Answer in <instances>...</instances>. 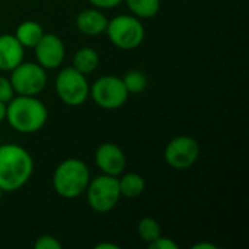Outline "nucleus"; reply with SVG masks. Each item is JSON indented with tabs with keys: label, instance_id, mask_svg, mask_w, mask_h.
Returning <instances> with one entry per match:
<instances>
[{
	"label": "nucleus",
	"instance_id": "0eeeda50",
	"mask_svg": "<svg viewBox=\"0 0 249 249\" xmlns=\"http://www.w3.org/2000/svg\"><path fill=\"white\" fill-rule=\"evenodd\" d=\"M128 90L121 77L105 74L98 77L89 89V98L102 109H118L128 99Z\"/></svg>",
	"mask_w": 249,
	"mask_h": 249
},
{
	"label": "nucleus",
	"instance_id": "dca6fc26",
	"mask_svg": "<svg viewBox=\"0 0 249 249\" xmlns=\"http://www.w3.org/2000/svg\"><path fill=\"white\" fill-rule=\"evenodd\" d=\"M71 66L83 74H90L99 66V54L92 47H82L74 53Z\"/></svg>",
	"mask_w": 249,
	"mask_h": 249
},
{
	"label": "nucleus",
	"instance_id": "a878e982",
	"mask_svg": "<svg viewBox=\"0 0 249 249\" xmlns=\"http://www.w3.org/2000/svg\"><path fill=\"white\" fill-rule=\"evenodd\" d=\"M4 118H6V104L0 102V124L4 121Z\"/></svg>",
	"mask_w": 249,
	"mask_h": 249
},
{
	"label": "nucleus",
	"instance_id": "9b49d317",
	"mask_svg": "<svg viewBox=\"0 0 249 249\" xmlns=\"http://www.w3.org/2000/svg\"><path fill=\"white\" fill-rule=\"evenodd\" d=\"M95 163L102 174L120 177L125 169L127 159L118 144L107 142L98 146L95 152Z\"/></svg>",
	"mask_w": 249,
	"mask_h": 249
},
{
	"label": "nucleus",
	"instance_id": "f03ea898",
	"mask_svg": "<svg viewBox=\"0 0 249 249\" xmlns=\"http://www.w3.org/2000/svg\"><path fill=\"white\" fill-rule=\"evenodd\" d=\"M48 120V109L36 96L15 95L6 104L7 124L20 134H34L39 131Z\"/></svg>",
	"mask_w": 249,
	"mask_h": 249
},
{
	"label": "nucleus",
	"instance_id": "a211bd4d",
	"mask_svg": "<svg viewBox=\"0 0 249 249\" xmlns=\"http://www.w3.org/2000/svg\"><path fill=\"white\" fill-rule=\"evenodd\" d=\"M137 232H139V236L143 242H146L147 245L150 242H153L155 239H158L160 235H162V229H160V225L156 219L153 217H142L137 223Z\"/></svg>",
	"mask_w": 249,
	"mask_h": 249
},
{
	"label": "nucleus",
	"instance_id": "6ab92c4d",
	"mask_svg": "<svg viewBox=\"0 0 249 249\" xmlns=\"http://www.w3.org/2000/svg\"><path fill=\"white\" fill-rule=\"evenodd\" d=\"M121 79H123L128 93L137 95V93L144 92V89L147 88V77L140 70H130Z\"/></svg>",
	"mask_w": 249,
	"mask_h": 249
},
{
	"label": "nucleus",
	"instance_id": "4be33fe9",
	"mask_svg": "<svg viewBox=\"0 0 249 249\" xmlns=\"http://www.w3.org/2000/svg\"><path fill=\"white\" fill-rule=\"evenodd\" d=\"M150 249H178V244L171 239V238H166V236H159L158 239H155L153 242H150L147 245Z\"/></svg>",
	"mask_w": 249,
	"mask_h": 249
},
{
	"label": "nucleus",
	"instance_id": "412c9836",
	"mask_svg": "<svg viewBox=\"0 0 249 249\" xmlns=\"http://www.w3.org/2000/svg\"><path fill=\"white\" fill-rule=\"evenodd\" d=\"M15 90H13V86L10 83V79L9 77H4V76H0V102H10L15 96Z\"/></svg>",
	"mask_w": 249,
	"mask_h": 249
},
{
	"label": "nucleus",
	"instance_id": "4468645a",
	"mask_svg": "<svg viewBox=\"0 0 249 249\" xmlns=\"http://www.w3.org/2000/svg\"><path fill=\"white\" fill-rule=\"evenodd\" d=\"M44 34L45 32H44L42 25L39 22H36V20H23L22 23L18 25L13 35L16 36V39L20 42V45L23 48H34Z\"/></svg>",
	"mask_w": 249,
	"mask_h": 249
},
{
	"label": "nucleus",
	"instance_id": "6e6552de",
	"mask_svg": "<svg viewBox=\"0 0 249 249\" xmlns=\"http://www.w3.org/2000/svg\"><path fill=\"white\" fill-rule=\"evenodd\" d=\"M10 83L16 95L38 96L47 86V70L36 61H22L12 71H9Z\"/></svg>",
	"mask_w": 249,
	"mask_h": 249
},
{
	"label": "nucleus",
	"instance_id": "aec40b11",
	"mask_svg": "<svg viewBox=\"0 0 249 249\" xmlns=\"http://www.w3.org/2000/svg\"><path fill=\"white\" fill-rule=\"evenodd\" d=\"M61 247L63 244L55 236H51V235H41L34 242L35 249H61Z\"/></svg>",
	"mask_w": 249,
	"mask_h": 249
},
{
	"label": "nucleus",
	"instance_id": "bb28decb",
	"mask_svg": "<svg viewBox=\"0 0 249 249\" xmlns=\"http://www.w3.org/2000/svg\"><path fill=\"white\" fill-rule=\"evenodd\" d=\"M3 194H4V191H3V190L0 188V201H1V198H3Z\"/></svg>",
	"mask_w": 249,
	"mask_h": 249
},
{
	"label": "nucleus",
	"instance_id": "f3484780",
	"mask_svg": "<svg viewBox=\"0 0 249 249\" xmlns=\"http://www.w3.org/2000/svg\"><path fill=\"white\" fill-rule=\"evenodd\" d=\"M131 15L139 19H152L160 10V0H124Z\"/></svg>",
	"mask_w": 249,
	"mask_h": 249
},
{
	"label": "nucleus",
	"instance_id": "5701e85b",
	"mask_svg": "<svg viewBox=\"0 0 249 249\" xmlns=\"http://www.w3.org/2000/svg\"><path fill=\"white\" fill-rule=\"evenodd\" d=\"M88 1L98 9H114L120 6L124 0H88Z\"/></svg>",
	"mask_w": 249,
	"mask_h": 249
},
{
	"label": "nucleus",
	"instance_id": "9d476101",
	"mask_svg": "<svg viewBox=\"0 0 249 249\" xmlns=\"http://www.w3.org/2000/svg\"><path fill=\"white\" fill-rule=\"evenodd\" d=\"M32 50L36 63L45 70L58 69L66 57V45L55 34H44Z\"/></svg>",
	"mask_w": 249,
	"mask_h": 249
},
{
	"label": "nucleus",
	"instance_id": "f8f14e48",
	"mask_svg": "<svg viewBox=\"0 0 249 249\" xmlns=\"http://www.w3.org/2000/svg\"><path fill=\"white\" fill-rule=\"evenodd\" d=\"M25 58V48L13 34L0 35V71H12Z\"/></svg>",
	"mask_w": 249,
	"mask_h": 249
},
{
	"label": "nucleus",
	"instance_id": "f257e3e1",
	"mask_svg": "<svg viewBox=\"0 0 249 249\" xmlns=\"http://www.w3.org/2000/svg\"><path fill=\"white\" fill-rule=\"evenodd\" d=\"M34 158L22 146L4 143L0 146V188L15 193L23 188L34 174Z\"/></svg>",
	"mask_w": 249,
	"mask_h": 249
},
{
	"label": "nucleus",
	"instance_id": "7ed1b4c3",
	"mask_svg": "<svg viewBox=\"0 0 249 249\" xmlns=\"http://www.w3.org/2000/svg\"><path fill=\"white\" fill-rule=\"evenodd\" d=\"M90 181L88 165L76 158L64 159L53 174V188L63 198H77L85 194Z\"/></svg>",
	"mask_w": 249,
	"mask_h": 249
},
{
	"label": "nucleus",
	"instance_id": "b1692460",
	"mask_svg": "<svg viewBox=\"0 0 249 249\" xmlns=\"http://www.w3.org/2000/svg\"><path fill=\"white\" fill-rule=\"evenodd\" d=\"M95 249H120V247L112 242H99L95 245Z\"/></svg>",
	"mask_w": 249,
	"mask_h": 249
},
{
	"label": "nucleus",
	"instance_id": "1a4fd4ad",
	"mask_svg": "<svg viewBox=\"0 0 249 249\" xmlns=\"http://www.w3.org/2000/svg\"><path fill=\"white\" fill-rule=\"evenodd\" d=\"M200 144L191 136H178L172 139L163 152L165 162L177 171H185L196 165L200 158Z\"/></svg>",
	"mask_w": 249,
	"mask_h": 249
},
{
	"label": "nucleus",
	"instance_id": "423d86ee",
	"mask_svg": "<svg viewBox=\"0 0 249 249\" xmlns=\"http://www.w3.org/2000/svg\"><path fill=\"white\" fill-rule=\"evenodd\" d=\"M54 86L60 101L69 107H80L89 98L90 85L86 74L77 71L73 66L64 67L58 71Z\"/></svg>",
	"mask_w": 249,
	"mask_h": 249
},
{
	"label": "nucleus",
	"instance_id": "393cba45",
	"mask_svg": "<svg viewBox=\"0 0 249 249\" xmlns=\"http://www.w3.org/2000/svg\"><path fill=\"white\" fill-rule=\"evenodd\" d=\"M193 249H217L214 244H209V242H198L196 245H193Z\"/></svg>",
	"mask_w": 249,
	"mask_h": 249
},
{
	"label": "nucleus",
	"instance_id": "ddd939ff",
	"mask_svg": "<svg viewBox=\"0 0 249 249\" xmlns=\"http://www.w3.org/2000/svg\"><path fill=\"white\" fill-rule=\"evenodd\" d=\"M108 20L109 19L102 12V9L90 7L82 10L76 16V28L80 34L86 36H98L101 34H105Z\"/></svg>",
	"mask_w": 249,
	"mask_h": 249
},
{
	"label": "nucleus",
	"instance_id": "39448f33",
	"mask_svg": "<svg viewBox=\"0 0 249 249\" xmlns=\"http://www.w3.org/2000/svg\"><path fill=\"white\" fill-rule=\"evenodd\" d=\"M89 207L96 213H108L117 207L121 200L118 177L101 174L90 178L85 191Z\"/></svg>",
	"mask_w": 249,
	"mask_h": 249
},
{
	"label": "nucleus",
	"instance_id": "2eb2a0df",
	"mask_svg": "<svg viewBox=\"0 0 249 249\" xmlns=\"http://www.w3.org/2000/svg\"><path fill=\"white\" fill-rule=\"evenodd\" d=\"M118 185H120L121 197L136 198V197H139V196H142L144 193L146 181L137 172H127V174L123 172L118 177Z\"/></svg>",
	"mask_w": 249,
	"mask_h": 249
},
{
	"label": "nucleus",
	"instance_id": "20e7f679",
	"mask_svg": "<svg viewBox=\"0 0 249 249\" xmlns=\"http://www.w3.org/2000/svg\"><path fill=\"white\" fill-rule=\"evenodd\" d=\"M105 34L112 45L120 50L130 51L142 45L146 31L142 19L134 15H117L108 20Z\"/></svg>",
	"mask_w": 249,
	"mask_h": 249
}]
</instances>
